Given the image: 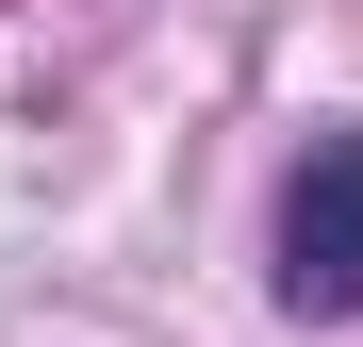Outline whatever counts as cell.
I'll return each mask as SVG.
<instances>
[{
	"label": "cell",
	"instance_id": "6da1fadb",
	"mask_svg": "<svg viewBox=\"0 0 363 347\" xmlns=\"http://www.w3.org/2000/svg\"><path fill=\"white\" fill-rule=\"evenodd\" d=\"M281 314H314V331L363 314V133H314L281 182Z\"/></svg>",
	"mask_w": 363,
	"mask_h": 347
}]
</instances>
